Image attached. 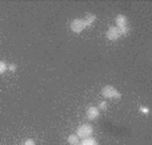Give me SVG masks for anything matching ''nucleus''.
Segmentation results:
<instances>
[{"label": "nucleus", "mask_w": 152, "mask_h": 145, "mask_svg": "<svg viewBox=\"0 0 152 145\" xmlns=\"http://www.w3.org/2000/svg\"><path fill=\"white\" fill-rule=\"evenodd\" d=\"M140 111H141L143 114H148V113H149V109L145 108V106H141V108H140Z\"/></svg>", "instance_id": "14"}, {"label": "nucleus", "mask_w": 152, "mask_h": 145, "mask_svg": "<svg viewBox=\"0 0 152 145\" xmlns=\"http://www.w3.org/2000/svg\"><path fill=\"white\" fill-rule=\"evenodd\" d=\"M102 95L105 97V98H121V94L120 91H117L113 86H105V87H102Z\"/></svg>", "instance_id": "1"}, {"label": "nucleus", "mask_w": 152, "mask_h": 145, "mask_svg": "<svg viewBox=\"0 0 152 145\" xmlns=\"http://www.w3.org/2000/svg\"><path fill=\"white\" fill-rule=\"evenodd\" d=\"M96 15L94 14H88L85 16V19H83V23H85V27H90L93 24V23L96 22Z\"/></svg>", "instance_id": "7"}, {"label": "nucleus", "mask_w": 152, "mask_h": 145, "mask_svg": "<svg viewBox=\"0 0 152 145\" xmlns=\"http://www.w3.org/2000/svg\"><path fill=\"white\" fill-rule=\"evenodd\" d=\"M129 27H123V28H118V32H120V36H125V35L129 34Z\"/></svg>", "instance_id": "11"}, {"label": "nucleus", "mask_w": 152, "mask_h": 145, "mask_svg": "<svg viewBox=\"0 0 152 145\" xmlns=\"http://www.w3.org/2000/svg\"><path fill=\"white\" fill-rule=\"evenodd\" d=\"M70 28H72L73 32H81L85 27V23H83V19H74L72 23H70Z\"/></svg>", "instance_id": "3"}, {"label": "nucleus", "mask_w": 152, "mask_h": 145, "mask_svg": "<svg viewBox=\"0 0 152 145\" xmlns=\"http://www.w3.org/2000/svg\"><path fill=\"white\" fill-rule=\"evenodd\" d=\"M78 145H97V141H96L93 137H86V138H83Z\"/></svg>", "instance_id": "9"}, {"label": "nucleus", "mask_w": 152, "mask_h": 145, "mask_svg": "<svg viewBox=\"0 0 152 145\" xmlns=\"http://www.w3.org/2000/svg\"><path fill=\"white\" fill-rule=\"evenodd\" d=\"M23 145H35V141L32 138H28V140H26V141L23 142Z\"/></svg>", "instance_id": "13"}, {"label": "nucleus", "mask_w": 152, "mask_h": 145, "mask_svg": "<svg viewBox=\"0 0 152 145\" xmlns=\"http://www.w3.org/2000/svg\"><path fill=\"white\" fill-rule=\"evenodd\" d=\"M106 108H108L106 102H100V106H98V110H106Z\"/></svg>", "instance_id": "12"}, {"label": "nucleus", "mask_w": 152, "mask_h": 145, "mask_svg": "<svg viewBox=\"0 0 152 145\" xmlns=\"http://www.w3.org/2000/svg\"><path fill=\"white\" fill-rule=\"evenodd\" d=\"M67 142H69L70 145H78L80 144V137H78L77 134H70V136L67 137Z\"/></svg>", "instance_id": "8"}, {"label": "nucleus", "mask_w": 152, "mask_h": 145, "mask_svg": "<svg viewBox=\"0 0 152 145\" xmlns=\"http://www.w3.org/2000/svg\"><path fill=\"white\" fill-rule=\"evenodd\" d=\"M116 27L117 28H123V27H128V19L124 15H117L116 16Z\"/></svg>", "instance_id": "6"}, {"label": "nucleus", "mask_w": 152, "mask_h": 145, "mask_svg": "<svg viewBox=\"0 0 152 145\" xmlns=\"http://www.w3.org/2000/svg\"><path fill=\"white\" fill-rule=\"evenodd\" d=\"M106 38L109 40H117L120 38V32H118L117 27H109L106 31Z\"/></svg>", "instance_id": "5"}, {"label": "nucleus", "mask_w": 152, "mask_h": 145, "mask_svg": "<svg viewBox=\"0 0 152 145\" xmlns=\"http://www.w3.org/2000/svg\"><path fill=\"white\" fill-rule=\"evenodd\" d=\"M93 134V128L89 124H85V125H81L80 128L77 129V136L82 137V138H86V137H90Z\"/></svg>", "instance_id": "2"}, {"label": "nucleus", "mask_w": 152, "mask_h": 145, "mask_svg": "<svg viewBox=\"0 0 152 145\" xmlns=\"http://www.w3.org/2000/svg\"><path fill=\"white\" fill-rule=\"evenodd\" d=\"M86 117H88V119H90V121L97 119L98 117H100V110H98V108H96V106H89L88 110H86Z\"/></svg>", "instance_id": "4"}, {"label": "nucleus", "mask_w": 152, "mask_h": 145, "mask_svg": "<svg viewBox=\"0 0 152 145\" xmlns=\"http://www.w3.org/2000/svg\"><path fill=\"white\" fill-rule=\"evenodd\" d=\"M7 70H8V66H7V63L4 62V60H0V74L6 73Z\"/></svg>", "instance_id": "10"}, {"label": "nucleus", "mask_w": 152, "mask_h": 145, "mask_svg": "<svg viewBox=\"0 0 152 145\" xmlns=\"http://www.w3.org/2000/svg\"><path fill=\"white\" fill-rule=\"evenodd\" d=\"M8 70H11L12 73H14V71H16V65H15V63H11V65L8 66Z\"/></svg>", "instance_id": "15"}]
</instances>
